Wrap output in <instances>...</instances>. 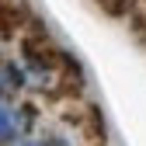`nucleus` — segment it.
<instances>
[{
	"label": "nucleus",
	"mask_w": 146,
	"mask_h": 146,
	"mask_svg": "<svg viewBox=\"0 0 146 146\" xmlns=\"http://www.w3.org/2000/svg\"><path fill=\"white\" fill-rule=\"evenodd\" d=\"M25 52H28V59L38 70H56L59 66V52L49 42H42V38H25Z\"/></svg>",
	"instance_id": "1"
},
{
	"label": "nucleus",
	"mask_w": 146,
	"mask_h": 146,
	"mask_svg": "<svg viewBox=\"0 0 146 146\" xmlns=\"http://www.w3.org/2000/svg\"><path fill=\"white\" fill-rule=\"evenodd\" d=\"M17 28H21V11H17L11 0H0V35L11 38Z\"/></svg>",
	"instance_id": "2"
},
{
	"label": "nucleus",
	"mask_w": 146,
	"mask_h": 146,
	"mask_svg": "<svg viewBox=\"0 0 146 146\" xmlns=\"http://www.w3.org/2000/svg\"><path fill=\"white\" fill-rule=\"evenodd\" d=\"M98 4H101L108 14H125V7H129L132 0H98Z\"/></svg>",
	"instance_id": "3"
},
{
	"label": "nucleus",
	"mask_w": 146,
	"mask_h": 146,
	"mask_svg": "<svg viewBox=\"0 0 146 146\" xmlns=\"http://www.w3.org/2000/svg\"><path fill=\"white\" fill-rule=\"evenodd\" d=\"M11 136V122H7V111L0 108V139H7Z\"/></svg>",
	"instance_id": "4"
},
{
	"label": "nucleus",
	"mask_w": 146,
	"mask_h": 146,
	"mask_svg": "<svg viewBox=\"0 0 146 146\" xmlns=\"http://www.w3.org/2000/svg\"><path fill=\"white\" fill-rule=\"evenodd\" d=\"M136 31H139V38H146V11L136 17Z\"/></svg>",
	"instance_id": "5"
},
{
	"label": "nucleus",
	"mask_w": 146,
	"mask_h": 146,
	"mask_svg": "<svg viewBox=\"0 0 146 146\" xmlns=\"http://www.w3.org/2000/svg\"><path fill=\"white\" fill-rule=\"evenodd\" d=\"M28 146H35V143H28Z\"/></svg>",
	"instance_id": "6"
}]
</instances>
